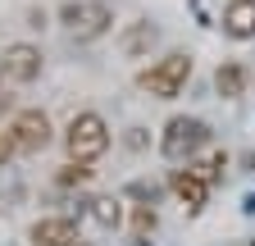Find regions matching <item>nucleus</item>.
<instances>
[{"instance_id": "nucleus-1", "label": "nucleus", "mask_w": 255, "mask_h": 246, "mask_svg": "<svg viewBox=\"0 0 255 246\" xmlns=\"http://www.w3.org/2000/svg\"><path fill=\"white\" fill-rule=\"evenodd\" d=\"M64 150H69V160H78V164H96L110 150V123L96 110L73 114L69 128H64Z\"/></svg>"}, {"instance_id": "nucleus-2", "label": "nucleus", "mask_w": 255, "mask_h": 246, "mask_svg": "<svg viewBox=\"0 0 255 246\" xmlns=\"http://www.w3.org/2000/svg\"><path fill=\"white\" fill-rule=\"evenodd\" d=\"M187 78H191V55L187 50H169L164 59H155L150 69L137 73V87L150 91L155 101H178L182 87H187Z\"/></svg>"}, {"instance_id": "nucleus-3", "label": "nucleus", "mask_w": 255, "mask_h": 246, "mask_svg": "<svg viewBox=\"0 0 255 246\" xmlns=\"http://www.w3.org/2000/svg\"><path fill=\"white\" fill-rule=\"evenodd\" d=\"M59 23L69 27L73 41H96V37L110 32L114 5H110V0H69V5L59 9Z\"/></svg>"}, {"instance_id": "nucleus-4", "label": "nucleus", "mask_w": 255, "mask_h": 246, "mask_svg": "<svg viewBox=\"0 0 255 246\" xmlns=\"http://www.w3.org/2000/svg\"><path fill=\"white\" fill-rule=\"evenodd\" d=\"M210 146V123L205 119H169L164 123V137H159V150H164V160H196L201 150Z\"/></svg>"}, {"instance_id": "nucleus-5", "label": "nucleus", "mask_w": 255, "mask_h": 246, "mask_svg": "<svg viewBox=\"0 0 255 246\" xmlns=\"http://www.w3.org/2000/svg\"><path fill=\"white\" fill-rule=\"evenodd\" d=\"M9 132H14V141H18V155H37V150H46L50 137H55L46 110H18L14 123H9Z\"/></svg>"}, {"instance_id": "nucleus-6", "label": "nucleus", "mask_w": 255, "mask_h": 246, "mask_svg": "<svg viewBox=\"0 0 255 246\" xmlns=\"http://www.w3.org/2000/svg\"><path fill=\"white\" fill-rule=\"evenodd\" d=\"M0 73H5L9 82H37L41 78V50L27 46V41L5 46V55H0Z\"/></svg>"}, {"instance_id": "nucleus-7", "label": "nucleus", "mask_w": 255, "mask_h": 246, "mask_svg": "<svg viewBox=\"0 0 255 246\" xmlns=\"http://www.w3.org/2000/svg\"><path fill=\"white\" fill-rule=\"evenodd\" d=\"M32 246H78V224L73 219H64V214H50V219H37L32 224Z\"/></svg>"}, {"instance_id": "nucleus-8", "label": "nucleus", "mask_w": 255, "mask_h": 246, "mask_svg": "<svg viewBox=\"0 0 255 246\" xmlns=\"http://www.w3.org/2000/svg\"><path fill=\"white\" fill-rule=\"evenodd\" d=\"M169 187H173V196L187 205V214H201L205 201H210V182H205L201 173H191V169H173Z\"/></svg>"}, {"instance_id": "nucleus-9", "label": "nucleus", "mask_w": 255, "mask_h": 246, "mask_svg": "<svg viewBox=\"0 0 255 246\" xmlns=\"http://www.w3.org/2000/svg\"><path fill=\"white\" fill-rule=\"evenodd\" d=\"M223 32L233 41H251L255 37V0H233L223 9Z\"/></svg>"}, {"instance_id": "nucleus-10", "label": "nucleus", "mask_w": 255, "mask_h": 246, "mask_svg": "<svg viewBox=\"0 0 255 246\" xmlns=\"http://www.w3.org/2000/svg\"><path fill=\"white\" fill-rule=\"evenodd\" d=\"M246 82H251V73H246V64H237V59H223V64L214 69V91L228 96V101L246 96Z\"/></svg>"}, {"instance_id": "nucleus-11", "label": "nucleus", "mask_w": 255, "mask_h": 246, "mask_svg": "<svg viewBox=\"0 0 255 246\" xmlns=\"http://www.w3.org/2000/svg\"><path fill=\"white\" fill-rule=\"evenodd\" d=\"M87 219H91L96 228L114 233V228L123 224V201H114V196H91V201H87Z\"/></svg>"}, {"instance_id": "nucleus-12", "label": "nucleus", "mask_w": 255, "mask_h": 246, "mask_svg": "<svg viewBox=\"0 0 255 246\" xmlns=\"http://www.w3.org/2000/svg\"><path fill=\"white\" fill-rule=\"evenodd\" d=\"M155 37H159V32H155V23H132V27L119 37V50H123L128 59H141V55L155 46Z\"/></svg>"}, {"instance_id": "nucleus-13", "label": "nucleus", "mask_w": 255, "mask_h": 246, "mask_svg": "<svg viewBox=\"0 0 255 246\" xmlns=\"http://www.w3.org/2000/svg\"><path fill=\"white\" fill-rule=\"evenodd\" d=\"M187 169H191V173H201L205 182H219L223 169H228V155H219V150H214V155H205V160H187Z\"/></svg>"}, {"instance_id": "nucleus-14", "label": "nucleus", "mask_w": 255, "mask_h": 246, "mask_svg": "<svg viewBox=\"0 0 255 246\" xmlns=\"http://www.w3.org/2000/svg\"><path fill=\"white\" fill-rule=\"evenodd\" d=\"M55 182L59 187H82V182H91V164H78V160H69L59 173H55Z\"/></svg>"}, {"instance_id": "nucleus-15", "label": "nucleus", "mask_w": 255, "mask_h": 246, "mask_svg": "<svg viewBox=\"0 0 255 246\" xmlns=\"http://www.w3.org/2000/svg\"><path fill=\"white\" fill-rule=\"evenodd\" d=\"M132 228H137V237H146V233L155 228V210H150V205H137V219H132Z\"/></svg>"}, {"instance_id": "nucleus-16", "label": "nucleus", "mask_w": 255, "mask_h": 246, "mask_svg": "<svg viewBox=\"0 0 255 246\" xmlns=\"http://www.w3.org/2000/svg\"><path fill=\"white\" fill-rule=\"evenodd\" d=\"M14 155H18V141H14V132L5 128V132H0V169H5Z\"/></svg>"}, {"instance_id": "nucleus-17", "label": "nucleus", "mask_w": 255, "mask_h": 246, "mask_svg": "<svg viewBox=\"0 0 255 246\" xmlns=\"http://www.w3.org/2000/svg\"><path fill=\"white\" fill-rule=\"evenodd\" d=\"M0 78H5V73H0Z\"/></svg>"}, {"instance_id": "nucleus-18", "label": "nucleus", "mask_w": 255, "mask_h": 246, "mask_svg": "<svg viewBox=\"0 0 255 246\" xmlns=\"http://www.w3.org/2000/svg\"><path fill=\"white\" fill-rule=\"evenodd\" d=\"M228 5H233V0H228Z\"/></svg>"}, {"instance_id": "nucleus-19", "label": "nucleus", "mask_w": 255, "mask_h": 246, "mask_svg": "<svg viewBox=\"0 0 255 246\" xmlns=\"http://www.w3.org/2000/svg\"><path fill=\"white\" fill-rule=\"evenodd\" d=\"M251 246H255V242H251Z\"/></svg>"}]
</instances>
